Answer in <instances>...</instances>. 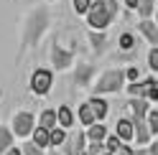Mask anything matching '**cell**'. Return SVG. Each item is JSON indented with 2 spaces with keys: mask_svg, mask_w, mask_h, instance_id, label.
Here are the masks:
<instances>
[{
  "mask_svg": "<svg viewBox=\"0 0 158 155\" xmlns=\"http://www.w3.org/2000/svg\"><path fill=\"white\" fill-rule=\"evenodd\" d=\"M120 15V3L117 0H92L89 8H87V26L92 31H107Z\"/></svg>",
  "mask_w": 158,
  "mask_h": 155,
  "instance_id": "6da1fadb",
  "label": "cell"
},
{
  "mask_svg": "<svg viewBox=\"0 0 158 155\" xmlns=\"http://www.w3.org/2000/svg\"><path fill=\"white\" fill-rule=\"evenodd\" d=\"M46 28H48V13L44 10V8H36V10L26 18V26H23V46L26 48L38 46L41 36L46 33Z\"/></svg>",
  "mask_w": 158,
  "mask_h": 155,
  "instance_id": "7a4b0ae2",
  "label": "cell"
},
{
  "mask_svg": "<svg viewBox=\"0 0 158 155\" xmlns=\"http://www.w3.org/2000/svg\"><path fill=\"white\" fill-rule=\"evenodd\" d=\"M123 86H125L123 69H105L100 76H97L92 92H94V97H102V94H117V92H123Z\"/></svg>",
  "mask_w": 158,
  "mask_h": 155,
  "instance_id": "3957f363",
  "label": "cell"
},
{
  "mask_svg": "<svg viewBox=\"0 0 158 155\" xmlns=\"http://www.w3.org/2000/svg\"><path fill=\"white\" fill-rule=\"evenodd\" d=\"M54 86V71L51 69H44V66H38V69H33L31 79H28V89H31L36 97H44L51 92Z\"/></svg>",
  "mask_w": 158,
  "mask_h": 155,
  "instance_id": "277c9868",
  "label": "cell"
},
{
  "mask_svg": "<svg viewBox=\"0 0 158 155\" xmlns=\"http://www.w3.org/2000/svg\"><path fill=\"white\" fill-rule=\"evenodd\" d=\"M36 127V114L28 112V109H18L10 120V132L13 137H28L31 130Z\"/></svg>",
  "mask_w": 158,
  "mask_h": 155,
  "instance_id": "5b68a950",
  "label": "cell"
},
{
  "mask_svg": "<svg viewBox=\"0 0 158 155\" xmlns=\"http://www.w3.org/2000/svg\"><path fill=\"white\" fill-rule=\"evenodd\" d=\"M84 145H87V137H84V130H66V137L64 142L59 145V153L61 155H82L84 153Z\"/></svg>",
  "mask_w": 158,
  "mask_h": 155,
  "instance_id": "8992f818",
  "label": "cell"
},
{
  "mask_svg": "<svg viewBox=\"0 0 158 155\" xmlns=\"http://www.w3.org/2000/svg\"><path fill=\"white\" fill-rule=\"evenodd\" d=\"M51 64H54L56 71H64V69H69V66H74V51L54 43V48H51Z\"/></svg>",
  "mask_w": 158,
  "mask_h": 155,
  "instance_id": "52a82bcc",
  "label": "cell"
},
{
  "mask_svg": "<svg viewBox=\"0 0 158 155\" xmlns=\"http://www.w3.org/2000/svg\"><path fill=\"white\" fill-rule=\"evenodd\" d=\"M97 76V69L89 61H77V69H74V84L77 86H89Z\"/></svg>",
  "mask_w": 158,
  "mask_h": 155,
  "instance_id": "ba28073f",
  "label": "cell"
},
{
  "mask_svg": "<svg viewBox=\"0 0 158 155\" xmlns=\"http://www.w3.org/2000/svg\"><path fill=\"white\" fill-rule=\"evenodd\" d=\"M138 33L151 46H158V26L153 23V18H140V23H138Z\"/></svg>",
  "mask_w": 158,
  "mask_h": 155,
  "instance_id": "9c48e42d",
  "label": "cell"
},
{
  "mask_svg": "<svg viewBox=\"0 0 158 155\" xmlns=\"http://www.w3.org/2000/svg\"><path fill=\"white\" fill-rule=\"evenodd\" d=\"M148 107H151V102L140 99V97H130V99H127V112H130L127 117H130L133 122H135V120H145Z\"/></svg>",
  "mask_w": 158,
  "mask_h": 155,
  "instance_id": "30bf717a",
  "label": "cell"
},
{
  "mask_svg": "<svg viewBox=\"0 0 158 155\" xmlns=\"http://www.w3.org/2000/svg\"><path fill=\"white\" fill-rule=\"evenodd\" d=\"M151 140H153V135H151V130H148V125L143 120H135L133 122V142H138V148H145Z\"/></svg>",
  "mask_w": 158,
  "mask_h": 155,
  "instance_id": "8fae6325",
  "label": "cell"
},
{
  "mask_svg": "<svg viewBox=\"0 0 158 155\" xmlns=\"http://www.w3.org/2000/svg\"><path fill=\"white\" fill-rule=\"evenodd\" d=\"M153 81H158L156 76H145V79H138V81H127L123 89L127 92V97H140V99H143V97H145V89H148Z\"/></svg>",
  "mask_w": 158,
  "mask_h": 155,
  "instance_id": "7c38bea8",
  "label": "cell"
},
{
  "mask_svg": "<svg viewBox=\"0 0 158 155\" xmlns=\"http://www.w3.org/2000/svg\"><path fill=\"white\" fill-rule=\"evenodd\" d=\"M74 109L69 107V104H61V107L56 109V127H61V130H72L74 127Z\"/></svg>",
  "mask_w": 158,
  "mask_h": 155,
  "instance_id": "4fadbf2b",
  "label": "cell"
},
{
  "mask_svg": "<svg viewBox=\"0 0 158 155\" xmlns=\"http://www.w3.org/2000/svg\"><path fill=\"white\" fill-rule=\"evenodd\" d=\"M107 125L105 122H92L89 127H84V137H87V142H102L105 137H107Z\"/></svg>",
  "mask_w": 158,
  "mask_h": 155,
  "instance_id": "5bb4252c",
  "label": "cell"
},
{
  "mask_svg": "<svg viewBox=\"0 0 158 155\" xmlns=\"http://www.w3.org/2000/svg\"><path fill=\"white\" fill-rule=\"evenodd\" d=\"M87 104H89L92 107V112H94V120L97 122H102L105 117H107V112H110V104H107V99L105 97H89V99H87Z\"/></svg>",
  "mask_w": 158,
  "mask_h": 155,
  "instance_id": "9a60e30c",
  "label": "cell"
},
{
  "mask_svg": "<svg viewBox=\"0 0 158 155\" xmlns=\"http://www.w3.org/2000/svg\"><path fill=\"white\" fill-rule=\"evenodd\" d=\"M115 135L120 137V142H133V122H130V117H120L117 120Z\"/></svg>",
  "mask_w": 158,
  "mask_h": 155,
  "instance_id": "2e32d148",
  "label": "cell"
},
{
  "mask_svg": "<svg viewBox=\"0 0 158 155\" xmlns=\"http://www.w3.org/2000/svg\"><path fill=\"white\" fill-rule=\"evenodd\" d=\"M74 120L82 125V127H89L92 122H97V120H94V112H92V107H89L87 102H84V104H79V109L74 112Z\"/></svg>",
  "mask_w": 158,
  "mask_h": 155,
  "instance_id": "e0dca14e",
  "label": "cell"
},
{
  "mask_svg": "<svg viewBox=\"0 0 158 155\" xmlns=\"http://www.w3.org/2000/svg\"><path fill=\"white\" fill-rule=\"evenodd\" d=\"M36 125H38V127H44V130H54V127H56V109L46 107L41 114H38Z\"/></svg>",
  "mask_w": 158,
  "mask_h": 155,
  "instance_id": "ac0fdd59",
  "label": "cell"
},
{
  "mask_svg": "<svg viewBox=\"0 0 158 155\" xmlns=\"http://www.w3.org/2000/svg\"><path fill=\"white\" fill-rule=\"evenodd\" d=\"M28 137H31V142L36 145V148H41V150H46V148H48V130L38 127V125L31 130V135H28Z\"/></svg>",
  "mask_w": 158,
  "mask_h": 155,
  "instance_id": "d6986e66",
  "label": "cell"
},
{
  "mask_svg": "<svg viewBox=\"0 0 158 155\" xmlns=\"http://www.w3.org/2000/svg\"><path fill=\"white\" fill-rule=\"evenodd\" d=\"M143 122L148 125V130H151L153 137H158V107H156V104H151V107H148L145 120H143Z\"/></svg>",
  "mask_w": 158,
  "mask_h": 155,
  "instance_id": "ffe728a7",
  "label": "cell"
},
{
  "mask_svg": "<svg viewBox=\"0 0 158 155\" xmlns=\"http://www.w3.org/2000/svg\"><path fill=\"white\" fill-rule=\"evenodd\" d=\"M10 145H15V137H13V132L10 127H5V125H0V155H3Z\"/></svg>",
  "mask_w": 158,
  "mask_h": 155,
  "instance_id": "44dd1931",
  "label": "cell"
},
{
  "mask_svg": "<svg viewBox=\"0 0 158 155\" xmlns=\"http://www.w3.org/2000/svg\"><path fill=\"white\" fill-rule=\"evenodd\" d=\"M156 10V0H138V5H135V13L140 15V18H151Z\"/></svg>",
  "mask_w": 158,
  "mask_h": 155,
  "instance_id": "7402d4cb",
  "label": "cell"
},
{
  "mask_svg": "<svg viewBox=\"0 0 158 155\" xmlns=\"http://www.w3.org/2000/svg\"><path fill=\"white\" fill-rule=\"evenodd\" d=\"M64 137H66V130H61V127L48 130V148H59L64 142Z\"/></svg>",
  "mask_w": 158,
  "mask_h": 155,
  "instance_id": "603a6c76",
  "label": "cell"
},
{
  "mask_svg": "<svg viewBox=\"0 0 158 155\" xmlns=\"http://www.w3.org/2000/svg\"><path fill=\"white\" fill-rule=\"evenodd\" d=\"M117 46H120L123 51H130V48L135 46V36L133 33H123L120 38H117Z\"/></svg>",
  "mask_w": 158,
  "mask_h": 155,
  "instance_id": "cb8c5ba5",
  "label": "cell"
},
{
  "mask_svg": "<svg viewBox=\"0 0 158 155\" xmlns=\"http://www.w3.org/2000/svg\"><path fill=\"white\" fill-rule=\"evenodd\" d=\"M148 66H151V74H158V46H151L148 51Z\"/></svg>",
  "mask_w": 158,
  "mask_h": 155,
  "instance_id": "d4e9b609",
  "label": "cell"
},
{
  "mask_svg": "<svg viewBox=\"0 0 158 155\" xmlns=\"http://www.w3.org/2000/svg\"><path fill=\"white\" fill-rule=\"evenodd\" d=\"M46 150H41V148H36V145L28 140V142H23L21 145V155H44Z\"/></svg>",
  "mask_w": 158,
  "mask_h": 155,
  "instance_id": "484cf974",
  "label": "cell"
},
{
  "mask_svg": "<svg viewBox=\"0 0 158 155\" xmlns=\"http://www.w3.org/2000/svg\"><path fill=\"white\" fill-rule=\"evenodd\" d=\"M89 43H92V48H102L105 46V31H92L89 33Z\"/></svg>",
  "mask_w": 158,
  "mask_h": 155,
  "instance_id": "4316f807",
  "label": "cell"
},
{
  "mask_svg": "<svg viewBox=\"0 0 158 155\" xmlns=\"http://www.w3.org/2000/svg\"><path fill=\"white\" fill-rule=\"evenodd\" d=\"M123 76H125V81H138V79H143L138 66H127V69L123 71Z\"/></svg>",
  "mask_w": 158,
  "mask_h": 155,
  "instance_id": "83f0119b",
  "label": "cell"
},
{
  "mask_svg": "<svg viewBox=\"0 0 158 155\" xmlns=\"http://www.w3.org/2000/svg\"><path fill=\"white\" fill-rule=\"evenodd\" d=\"M89 3H92V0H72V8H74L77 15H84L87 8H89Z\"/></svg>",
  "mask_w": 158,
  "mask_h": 155,
  "instance_id": "f1b7e54d",
  "label": "cell"
},
{
  "mask_svg": "<svg viewBox=\"0 0 158 155\" xmlns=\"http://www.w3.org/2000/svg\"><path fill=\"white\" fill-rule=\"evenodd\" d=\"M133 150H135V148H133L130 142H120V145H117V148H115L110 155H133Z\"/></svg>",
  "mask_w": 158,
  "mask_h": 155,
  "instance_id": "f546056e",
  "label": "cell"
},
{
  "mask_svg": "<svg viewBox=\"0 0 158 155\" xmlns=\"http://www.w3.org/2000/svg\"><path fill=\"white\" fill-rule=\"evenodd\" d=\"M3 155H21V148H15V145H10V148H8Z\"/></svg>",
  "mask_w": 158,
  "mask_h": 155,
  "instance_id": "4dcf8cb0",
  "label": "cell"
},
{
  "mask_svg": "<svg viewBox=\"0 0 158 155\" xmlns=\"http://www.w3.org/2000/svg\"><path fill=\"white\" fill-rule=\"evenodd\" d=\"M123 5L127 8V10H135V5H138V0H123Z\"/></svg>",
  "mask_w": 158,
  "mask_h": 155,
  "instance_id": "1f68e13d",
  "label": "cell"
},
{
  "mask_svg": "<svg viewBox=\"0 0 158 155\" xmlns=\"http://www.w3.org/2000/svg\"><path fill=\"white\" fill-rule=\"evenodd\" d=\"M44 155H61V153H59V148H46Z\"/></svg>",
  "mask_w": 158,
  "mask_h": 155,
  "instance_id": "d6a6232c",
  "label": "cell"
},
{
  "mask_svg": "<svg viewBox=\"0 0 158 155\" xmlns=\"http://www.w3.org/2000/svg\"><path fill=\"white\" fill-rule=\"evenodd\" d=\"M46 3H54V0H46Z\"/></svg>",
  "mask_w": 158,
  "mask_h": 155,
  "instance_id": "836d02e7",
  "label": "cell"
}]
</instances>
